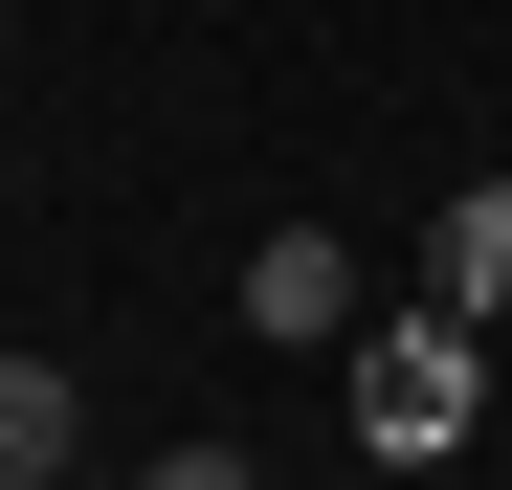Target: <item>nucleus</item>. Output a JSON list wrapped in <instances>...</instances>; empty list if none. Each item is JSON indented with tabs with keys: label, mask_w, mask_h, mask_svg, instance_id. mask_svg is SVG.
<instances>
[{
	"label": "nucleus",
	"mask_w": 512,
	"mask_h": 490,
	"mask_svg": "<svg viewBox=\"0 0 512 490\" xmlns=\"http://www.w3.org/2000/svg\"><path fill=\"white\" fill-rule=\"evenodd\" d=\"M245 335H268V357H334V335H357V245H334V223H268V245H245Z\"/></svg>",
	"instance_id": "f03ea898"
},
{
	"label": "nucleus",
	"mask_w": 512,
	"mask_h": 490,
	"mask_svg": "<svg viewBox=\"0 0 512 490\" xmlns=\"http://www.w3.org/2000/svg\"><path fill=\"white\" fill-rule=\"evenodd\" d=\"M134 490H268V468H245V446H223V424H201V446H156V468H134Z\"/></svg>",
	"instance_id": "39448f33"
},
{
	"label": "nucleus",
	"mask_w": 512,
	"mask_h": 490,
	"mask_svg": "<svg viewBox=\"0 0 512 490\" xmlns=\"http://www.w3.org/2000/svg\"><path fill=\"white\" fill-rule=\"evenodd\" d=\"M423 290H446L468 335L512 312V179H446V201H423Z\"/></svg>",
	"instance_id": "7ed1b4c3"
},
{
	"label": "nucleus",
	"mask_w": 512,
	"mask_h": 490,
	"mask_svg": "<svg viewBox=\"0 0 512 490\" xmlns=\"http://www.w3.org/2000/svg\"><path fill=\"white\" fill-rule=\"evenodd\" d=\"M90 468V401H67V357H0V490H67Z\"/></svg>",
	"instance_id": "20e7f679"
},
{
	"label": "nucleus",
	"mask_w": 512,
	"mask_h": 490,
	"mask_svg": "<svg viewBox=\"0 0 512 490\" xmlns=\"http://www.w3.org/2000/svg\"><path fill=\"white\" fill-rule=\"evenodd\" d=\"M468 424H490V335H468L446 290H423L401 335H357V446H379V468H446Z\"/></svg>",
	"instance_id": "f257e3e1"
},
{
	"label": "nucleus",
	"mask_w": 512,
	"mask_h": 490,
	"mask_svg": "<svg viewBox=\"0 0 512 490\" xmlns=\"http://www.w3.org/2000/svg\"><path fill=\"white\" fill-rule=\"evenodd\" d=\"M67 490H112V468H67Z\"/></svg>",
	"instance_id": "423d86ee"
}]
</instances>
